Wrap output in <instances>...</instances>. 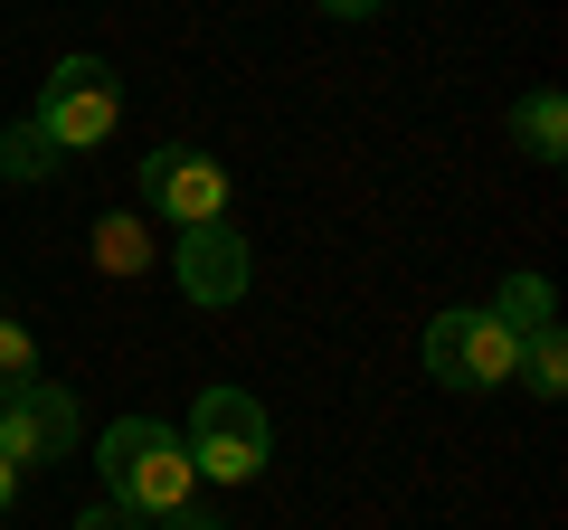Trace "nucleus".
Instances as JSON below:
<instances>
[{
	"label": "nucleus",
	"instance_id": "1",
	"mask_svg": "<svg viewBox=\"0 0 568 530\" xmlns=\"http://www.w3.org/2000/svg\"><path fill=\"white\" fill-rule=\"evenodd\" d=\"M95 465H104V502L133 511V521H162V511H181L200 492V473L181 455V427H162V417H114Z\"/></svg>",
	"mask_w": 568,
	"mask_h": 530
},
{
	"label": "nucleus",
	"instance_id": "2",
	"mask_svg": "<svg viewBox=\"0 0 568 530\" xmlns=\"http://www.w3.org/2000/svg\"><path fill=\"white\" fill-rule=\"evenodd\" d=\"M181 455L209 483H256L265 455H275V417H265V398H246V388H200V408H190V427H181Z\"/></svg>",
	"mask_w": 568,
	"mask_h": 530
},
{
	"label": "nucleus",
	"instance_id": "3",
	"mask_svg": "<svg viewBox=\"0 0 568 530\" xmlns=\"http://www.w3.org/2000/svg\"><path fill=\"white\" fill-rule=\"evenodd\" d=\"M417 350H426V379L465 388V398H484V388H511V369H521V342L493 323V304H455V313H436Z\"/></svg>",
	"mask_w": 568,
	"mask_h": 530
},
{
	"label": "nucleus",
	"instance_id": "4",
	"mask_svg": "<svg viewBox=\"0 0 568 530\" xmlns=\"http://www.w3.org/2000/svg\"><path fill=\"white\" fill-rule=\"evenodd\" d=\"M58 152H95L114 143V123H123V77L104 58H58V77L39 85V114H29Z\"/></svg>",
	"mask_w": 568,
	"mask_h": 530
},
{
	"label": "nucleus",
	"instance_id": "5",
	"mask_svg": "<svg viewBox=\"0 0 568 530\" xmlns=\"http://www.w3.org/2000/svg\"><path fill=\"white\" fill-rule=\"evenodd\" d=\"M142 200L171 227H209V218H227V171L200 143H162V152H142Z\"/></svg>",
	"mask_w": 568,
	"mask_h": 530
},
{
	"label": "nucleus",
	"instance_id": "6",
	"mask_svg": "<svg viewBox=\"0 0 568 530\" xmlns=\"http://www.w3.org/2000/svg\"><path fill=\"white\" fill-rule=\"evenodd\" d=\"M0 455L10 465H67L77 455V398H67L58 379H29V388H10L0 398Z\"/></svg>",
	"mask_w": 568,
	"mask_h": 530
},
{
	"label": "nucleus",
	"instance_id": "7",
	"mask_svg": "<svg viewBox=\"0 0 568 530\" xmlns=\"http://www.w3.org/2000/svg\"><path fill=\"white\" fill-rule=\"evenodd\" d=\"M171 275H181V294L190 304H237L246 294V275H256V256H246V237L227 218H209V227H181V256H171Z\"/></svg>",
	"mask_w": 568,
	"mask_h": 530
},
{
	"label": "nucleus",
	"instance_id": "8",
	"mask_svg": "<svg viewBox=\"0 0 568 530\" xmlns=\"http://www.w3.org/2000/svg\"><path fill=\"white\" fill-rule=\"evenodd\" d=\"M511 133H521L530 162H568V104L559 85H540V95H521V114H511Z\"/></svg>",
	"mask_w": 568,
	"mask_h": 530
},
{
	"label": "nucleus",
	"instance_id": "9",
	"mask_svg": "<svg viewBox=\"0 0 568 530\" xmlns=\"http://www.w3.org/2000/svg\"><path fill=\"white\" fill-rule=\"evenodd\" d=\"M511 379H521L530 398H559V388H568V342H559V323L521 332V369H511Z\"/></svg>",
	"mask_w": 568,
	"mask_h": 530
},
{
	"label": "nucleus",
	"instance_id": "10",
	"mask_svg": "<svg viewBox=\"0 0 568 530\" xmlns=\"http://www.w3.org/2000/svg\"><path fill=\"white\" fill-rule=\"evenodd\" d=\"M95 275H152V237H142L133 218H95Z\"/></svg>",
	"mask_w": 568,
	"mask_h": 530
},
{
	"label": "nucleus",
	"instance_id": "11",
	"mask_svg": "<svg viewBox=\"0 0 568 530\" xmlns=\"http://www.w3.org/2000/svg\"><path fill=\"white\" fill-rule=\"evenodd\" d=\"M549 304H559V294H549V275H511V285H503V304H493V323H503L511 342H521V332L559 323V313H549Z\"/></svg>",
	"mask_w": 568,
	"mask_h": 530
},
{
	"label": "nucleus",
	"instance_id": "12",
	"mask_svg": "<svg viewBox=\"0 0 568 530\" xmlns=\"http://www.w3.org/2000/svg\"><path fill=\"white\" fill-rule=\"evenodd\" d=\"M0 171H10V181H48V171H58V143H48L39 123H10V143H0Z\"/></svg>",
	"mask_w": 568,
	"mask_h": 530
},
{
	"label": "nucleus",
	"instance_id": "13",
	"mask_svg": "<svg viewBox=\"0 0 568 530\" xmlns=\"http://www.w3.org/2000/svg\"><path fill=\"white\" fill-rule=\"evenodd\" d=\"M29 379H48V369H39V342L0 313V398H10V388H29Z\"/></svg>",
	"mask_w": 568,
	"mask_h": 530
},
{
	"label": "nucleus",
	"instance_id": "14",
	"mask_svg": "<svg viewBox=\"0 0 568 530\" xmlns=\"http://www.w3.org/2000/svg\"><path fill=\"white\" fill-rule=\"evenodd\" d=\"M67 530H142V521H133V511H114V502H95V511H77Z\"/></svg>",
	"mask_w": 568,
	"mask_h": 530
},
{
	"label": "nucleus",
	"instance_id": "15",
	"mask_svg": "<svg viewBox=\"0 0 568 530\" xmlns=\"http://www.w3.org/2000/svg\"><path fill=\"white\" fill-rule=\"evenodd\" d=\"M142 530H227V521H209L200 502H181V511H162V521H142Z\"/></svg>",
	"mask_w": 568,
	"mask_h": 530
},
{
	"label": "nucleus",
	"instance_id": "16",
	"mask_svg": "<svg viewBox=\"0 0 568 530\" xmlns=\"http://www.w3.org/2000/svg\"><path fill=\"white\" fill-rule=\"evenodd\" d=\"M10 502H20V465L0 455V521H10Z\"/></svg>",
	"mask_w": 568,
	"mask_h": 530
},
{
	"label": "nucleus",
	"instance_id": "17",
	"mask_svg": "<svg viewBox=\"0 0 568 530\" xmlns=\"http://www.w3.org/2000/svg\"><path fill=\"white\" fill-rule=\"evenodd\" d=\"M332 20H369V10H388V0H323Z\"/></svg>",
	"mask_w": 568,
	"mask_h": 530
}]
</instances>
